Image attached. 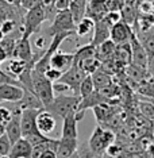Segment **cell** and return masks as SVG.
I'll return each instance as SVG.
<instances>
[{
	"label": "cell",
	"instance_id": "1",
	"mask_svg": "<svg viewBox=\"0 0 154 158\" xmlns=\"http://www.w3.org/2000/svg\"><path fill=\"white\" fill-rule=\"evenodd\" d=\"M81 98L76 95H58L54 96L53 102L46 106L44 110H46L48 112H50L54 118L58 119H64L66 115H69L72 112H77L78 106H80Z\"/></svg>",
	"mask_w": 154,
	"mask_h": 158
},
{
	"label": "cell",
	"instance_id": "2",
	"mask_svg": "<svg viewBox=\"0 0 154 158\" xmlns=\"http://www.w3.org/2000/svg\"><path fill=\"white\" fill-rule=\"evenodd\" d=\"M114 142H115V134H114V131L98 124L87 143H88V147L91 149V152L94 153L96 157H99V156H102V154L106 152L107 147Z\"/></svg>",
	"mask_w": 154,
	"mask_h": 158
},
{
	"label": "cell",
	"instance_id": "3",
	"mask_svg": "<svg viewBox=\"0 0 154 158\" xmlns=\"http://www.w3.org/2000/svg\"><path fill=\"white\" fill-rule=\"evenodd\" d=\"M48 19V12L41 4L34 7L31 10H27L26 15L23 18V26H22V38L30 39L33 34L39 30L41 24Z\"/></svg>",
	"mask_w": 154,
	"mask_h": 158
},
{
	"label": "cell",
	"instance_id": "4",
	"mask_svg": "<svg viewBox=\"0 0 154 158\" xmlns=\"http://www.w3.org/2000/svg\"><path fill=\"white\" fill-rule=\"evenodd\" d=\"M31 78H33V92L39 98V100L44 104V108L49 106L54 99V89H53V82L49 81L45 77L44 73H39L33 68L31 72Z\"/></svg>",
	"mask_w": 154,
	"mask_h": 158
},
{
	"label": "cell",
	"instance_id": "5",
	"mask_svg": "<svg viewBox=\"0 0 154 158\" xmlns=\"http://www.w3.org/2000/svg\"><path fill=\"white\" fill-rule=\"evenodd\" d=\"M77 24L74 22L72 12L69 10L65 11L57 12L54 19H53L50 27L48 28V35L53 37L56 34H61V33H69V31H76Z\"/></svg>",
	"mask_w": 154,
	"mask_h": 158
},
{
	"label": "cell",
	"instance_id": "6",
	"mask_svg": "<svg viewBox=\"0 0 154 158\" xmlns=\"http://www.w3.org/2000/svg\"><path fill=\"white\" fill-rule=\"evenodd\" d=\"M87 77V74L83 72L81 68H78L76 65H72L70 69H68L66 72H64V74L60 78V82L65 84L66 87H69L70 91H73V93L76 96H78V91H80V85L83 80Z\"/></svg>",
	"mask_w": 154,
	"mask_h": 158
},
{
	"label": "cell",
	"instance_id": "7",
	"mask_svg": "<svg viewBox=\"0 0 154 158\" xmlns=\"http://www.w3.org/2000/svg\"><path fill=\"white\" fill-rule=\"evenodd\" d=\"M114 26L112 20L108 18V15H104L102 19L95 22V30L92 34L91 45H94L95 48H98L99 45H102L103 42H106L107 39H110L111 34V27Z\"/></svg>",
	"mask_w": 154,
	"mask_h": 158
},
{
	"label": "cell",
	"instance_id": "8",
	"mask_svg": "<svg viewBox=\"0 0 154 158\" xmlns=\"http://www.w3.org/2000/svg\"><path fill=\"white\" fill-rule=\"evenodd\" d=\"M15 104V103H14ZM22 108L15 104L12 108V119L6 124V135L8 136L11 145L18 142L22 138V126H20V118H22Z\"/></svg>",
	"mask_w": 154,
	"mask_h": 158
},
{
	"label": "cell",
	"instance_id": "9",
	"mask_svg": "<svg viewBox=\"0 0 154 158\" xmlns=\"http://www.w3.org/2000/svg\"><path fill=\"white\" fill-rule=\"evenodd\" d=\"M83 118H84V111H77V112H72L69 115H66L62 119V132H61V136L77 139L78 138L77 124Z\"/></svg>",
	"mask_w": 154,
	"mask_h": 158
},
{
	"label": "cell",
	"instance_id": "10",
	"mask_svg": "<svg viewBox=\"0 0 154 158\" xmlns=\"http://www.w3.org/2000/svg\"><path fill=\"white\" fill-rule=\"evenodd\" d=\"M42 54H44V53H42ZM42 54H39V56L35 57L34 53H33V49H31L30 41H28V39H24V38H19V39H18V42H16V45H15V49H14L12 58H18V60L26 61V62L34 65Z\"/></svg>",
	"mask_w": 154,
	"mask_h": 158
},
{
	"label": "cell",
	"instance_id": "11",
	"mask_svg": "<svg viewBox=\"0 0 154 158\" xmlns=\"http://www.w3.org/2000/svg\"><path fill=\"white\" fill-rule=\"evenodd\" d=\"M130 46H131V64L141 66L143 69H148V65H149L148 53H146L145 48L142 46L141 41L138 39L135 33L132 34V37L130 39Z\"/></svg>",
	"mask_w": 154,
	"mask_h": 158
},
{
	"label": "cell",
	"instance_id": "12",
	"mask_svg": "<svg viewBox=\"0 0 154 158\" xmlns=\"http://www.w3.org/2000/svg\"><path fill=\"white\" fill-rule=\"evenodd\" d=\"M132 30L127 23H124L123 20H119L111 27V34L110 39L115 45H122V44H128L132 37Z\"/></svg>",
	"mask_w": 154,
	"mask_h": 158
},
{
	"label": "cell",
	"instance_id": "13",
	"mask_svg": "<svg viewBox=\"0 0 154 158\" xmlns=\"http://www.w3.org/2000/svg\"><path fill=\"white\" fill-rule=\"evenodd\" d=\"M73 60H74V54L73 53H64V52H57L50 57V66L54 68L57 70L66 72L68 69H70L73 65Z\"/></svg>",
	"mask_w": 154,
	"mask_h": 158
},
{
	"label": "cell",
	"instance_id": "14",
	"mask_svg": "<svg viewBox=\"0 0 154 158\" xmlns=\"http://www.w3.org/2000/svg\"><path fill=\"white\" fill-rule=\"evenodd\" d=\"M24 95V88L18 87L12 84H4L0 85V99L2 102H10V103H18L20 102Z\"/></svg>",
	"mask_w": 154,
	"mask_h": 158
},
{
	"label": "cell",
	"instance_id": "15",
	"mask_svg": "<svg viewBox=\"0 0 154 158\" xmlns=\"http://www.w3.org/2000/svg\"><path fill=\"white\" fill-rule=\"evenodd\" d=\"M37 127L41 134L49 135L56 128V118L46 110H41L37 115Z\"/></svg>",
	"mask_w": 154,
	"mask_h": 158
},
{
	"label": "cell",
	"instance_id": "16",
	"mask_svg": "<svg viewBox=\"0 0 154 158\" xmlns=\"http://www.w3.org/2000/svg\"><path fill=\"white\" fill-rule=\"evenodd\" d=\"M10 158H33V145L24 138H20L11 146Z\"/></svg>",
	"mask_w": 154,
	"mask_h": 158
},
{
	"label": "cell",
	"instance_id": "17",
	"mask_svg": "<svg viewBox=\"0 0 154 158\" xmlns=\"http://www.w3.org/2000/svg\"><path fill=\"white\" fill-rule=\"evenodd\" d=\"M77 147H78L77 139L61 136L58 139V145H57V150H56L57 158H70L77 152Z\"/></svg>",
	"mask_w": 154,
	"mask_h": 158
},
{
	"label": "cell",
	"instance_id": "18",
	"mask_svg": "<svg viewBox=\"0 0 154 158\" xmlns=\"http://www.w3.org/2000/svg\"><path fill=\"white\" fill-rule=\"evenodd\" d=\"M92 110H94L95 118H96V120L99 122V124L107 123V122L118 112V108L112 106V103H102V104H99V106L94 107Z\"/></svg>",
	"mask_w": 154,
	"mask_h": 158
},
{
	"label": "cell",
	"instance_id": "19",
	"mask_svg": "<svg viewBox=\"0 0 154 158\" xmlns=\"http://www.w3.org/2000/svg\"><path fill=\"white\" fill-rule=\"evenodd\" d=\"M15 104H18L22 110H44V104L39 100V98L28 89H24V95L22 100Z\"/></svg>",
	"mask_w": 154,
	"mask_h": 158
},
{
	"label": "cell",
	"instance_id": "20",
	"mask_svg": "<svg viewBox=\"0 0 154 158\" xmlns=\"http://www.w3.org/2000/svg\"><path fill=\"white\" fill-rule=\"evenodd\" d=\"M137 35V34H135ZM138 39L141 41L142 46L145 48L146 53H148L149 60H152L154 57V27L146 28V30H142L141 35H137Z\"/></svg>",
	"mask_w": 154,
	"mask_h": 158
},
{
	"label": "cell",
	"instance_id": "21",
	"mask_svg": "<svg viewBox=\"0 0 154 158\" xmlns=\"http://www.w3.org/2000/svg\"><path fill=\"white\" fill-rule=\"evenodd\" d=\"M115 49H116V45L114 44L111 39H107L106 42H103L102 45H99L98 48H96V57H98V60L100 62L112 60Z\"/></svg>",
	"mask_w": 154,
	"mask_h": 158
},
{
	"label": "cell",
	"instance_id": "22",
	"mask_svg": "<svg viewBox=\"0 0 154 158\" xmlns=\"http://www.w3.org/2000/svg\"><path fill=\"white\" fill-rule=\"evenodd\" d=\"M87 6H88V0H70L69 11L72 12V16H73L76 24L80 22L83 18H85Z\"/></svg>",
	"mask_w": 154,
	"mask_h": 158
},
{
	"label": "cell",
	"instance_id": "23",
	"mask_svg": "<svg viewBox=\"0 0 154 158\" xmlns=\"http://www.w3.org/2000/svg\"><path fill=\"white\" fill-rule=\"evenodd\" d=\"M114 60L118 61L122 65H128L131 64V46L130 42L128 44H122V45H116L115 53H114Z\"/></svg>",
	"mask_w": 154,
	"mask_h": 158
},
{
	"label": "cell",
	"instance_id": "24",
	"mask_svg": "<svg viewBox=\"0 0 154 158\" xmlns=\"http://www.w3.org/2000/svg\"><path fill=\"white\" fill-rule=\"evenodd\" d=\"M123 72L127 77H130L131 80H134L135 82H138V84L142 81H145L146 76L149 74L148 69H143V68L137 66V65H134V64H128V65H126Z\"/></svg>",
	"mask_w": 154,
	"mask_h": 158
},
{
	"label": "cell",
	"instance_id": "25",
	"mask_svg": "<svg viewBox=\"0 0 154 158\" xmlns=\"http://www.w3.org/2000/svg\"><path fill=\"white\" fill-rule=\"evenodd\" d=\"M91 77H92L94 87H95L96 91H100V89H103V88H106V87H108V85L112 84V76L108 73H106V72L102 70V69H99V70H96L95 73H92Z\"/></svg>",
	"mask_w": 154,
	"mask_h": 158
},
{
	"label": "cell",
	"instance_id": "26",
	"mask_svg": "<svg viewBox=\"0 0 154 158\" xmlns=\"http://www.w3.org/2000/svg\"><path fill=\"white\" fill-rule=\"evenodd\" d=\"M30 66H34V65H31V64L26 62V61L18 60V58H12L8 62V65H7V73L11 74L12 77L18 78L24 70L27 69V68H30Z\"/></svg>",
	"mask_w": 154,
	"mask_h": 158
},
{
	"label": "cell",
	"instance_id": "27",
	"mask_svg": "<svg viewBox=\"0 0 154 158\" xmlns=\"http://www.w3.org/2000/svg\"><path fill=\"white\" fill-rule=\"evenodd\" d=\"M74 54V60H73V65H78V64H81L84 60L87 58H91V57H96V48L94 45H84L81 46V48L77 49L76 53H73Z\"/></svg>",
	"mask_w": 154,
	"mask_h": 158
},
{
	"label": "cell",
	"instance_id": "28",
	"mask_svg": "<svg viewBox=\"0 0 154 158\" xmlns=\"http://www.w3.org/2000/svg\"><path fill=\"white\" fill-rule=\"evenodd\" d=\"M94 30H95V20L85 16L77 23L76 34L78 37H87L88 34H94Z\"/></svg>",
	"mask_w": 154,
	"mask_h": 158
},
{
	"label": "cell",
	"instance_id": "29",
	"mask_svg": "<svg viewBox=\"0 0 154 158\" xmlns=\"http://www.w3.org/2000/svg\"><path fill=\"white\" fill-rule=\"evenodd\" d=\"M100 65H102V62L98 60V57H91V58H87L84 60L81 64H78V68H81L83 72L87 76H91L92 73H95L96 70L100 69Z\"/></svg>",
	"mask_w": 154,
	"mask_h": 158
},
{
	"label": "cell",
	"instance_id": "30",
	"mask_svg": "<svg viewBox=\"0 0 154 158\" xmlns=\"http://www.w3.org/2000/svg\"><path fill=\"white\" fill-rule=\"evenodd\" d=\"M95 91V87H94V81H92V77L91 76H87L83 80V82H81L80 85V91H78V96H80L81 99L87 98V96H89L92 92Z\"/></svg>",
	"mask_w": 154,
	"mask_h": 158
},
{
	"label": "cell",
	"instance_id": "31",
	"mask_svg": "<svg viewBox=\"0 0 154 158\" xmlns=\"http://www.w3.org/2000/svg\"><path fill=\"white\" fill-rule=\"evenodd\" d=\"M139 112L142 114L143 118L149 120H154V103L150 102H139L138 103Z\"/></svg>",
	"mask_w": 154,
	"mask_h": 158
},
{
	"label": "cell",
	"instance_id": "32",
	"mask_svg": "<svg viewBox=\"0 0 154 158\" xmlns=\"http://www.w3.org/2000/svg\"><path fill=\"white\" fill-rule=\"evenodd\" d=\"M4 84H12V85H18V87H22L23 85L19 82V80L15 77H12L11 74H8L7 72L0 69V85H4Z\"/></svg>",
	"mask_w": 154,
	"mask_h": 158
},
{
	"label": "cell",
	"instance_id": "33",
	"mask_svg": "<svg viewBox=\"0 0 154 158\" xmlns=\"http://www.w3.org/2000/svg\"><path fill=\"white\" fill-rule=\"evenodd\" d=\"M45 77L48 78L49 81H52V82H57L61 78V76H62V72L61 70H57V69H54V68H52V66H49L48 69L45 70Z\"/></svg>",
	"mask_w": 154,
	"mask_h": 158
},
{
	"label": "cell",
	"instance_id": "34",
	"mask_svg": "<svg viewBox=\"0 0 154 158\" xmlns=\"http://www.w3.org/2000/svg\"><path fill=\"white\" fill-rule=\"evenodd\" d=\"M11 142H10L8 136L6 134L0 136V156H8L10 150H11Z\"/></svg>",
	"mask_w": 154,
	"mask_h": 158
},
{
	"label": "cell",
	"instance_id": "35",
	"mask_svg": "<svg viewBox=\"0 0 154 158\" xmlns=\"http://www.w3.org/2000/svg\"><path fill=\"white\" fill-rule=\"evenodd\" d=\"M11 119H12V110L7 108L4 106H0V123L6 126Z\"/></svg>",
	"mask_w": 154,
	"mask_h": 158
},
{
	"label": "cell",
	"instance_id": "36",
	"mask_svg": "<svg viewBox=\"0 0 154 158\" xmlns=\"http://www.w3.org/2000/svg\"><path fill=\"white\" fill-rule=\"evenodd\" d=\"M106 153H107V156H108L110 158H118L122 153H123V149H122V146H119V145L111 143V145L106 149Z\"/></svg>",
	"mask_w": 154,
	"mask_h": 158
},
{
	"label": "cell",
	"instance_id": "37",
	"mask_svg": "<svg viewBox=\"0 0 154 158\" xmlns=\"http://www.w3.org/2000/svg\"><path fill=\"white\" fill-rule=\"evenodd\" d=\"M70 6V0H54V6H53V10L57 12L65 11V10H69Z\"/></svg>",
	"mask_w": 154,
	"mask_h": 158
},
{
	"label": "cell",
	"instance_id": "38",
	"mask_svg": "<svg viewBox=\"0 0 154 158\" xmlns=\"http://www.w3.org/2000/svg\"><path fill=\"white\" fill-rule=\"evenodd\" d=\"M20 7L24 10H31L34 8V7L39 6V3H41V0H20Z\"/></svg>",
	"mask_w": 154,
	"mask_h": 158
},
{
	"label": "cell",
	"instance_id": "39",
	"mask_svg": "<svg viewBox=\"0 0 154 158\" xmlns=\"http://www.w3.org/2000/svg\"><path fill=\"white\" fill-rule=\"evenodd\" d=\"M39 158H57V153L53 149H48L46 152H44L39 156Z\"/></svg>",
	"mask_w": 154,
	"mask_h": 158
},
{
	"label": "cell",
	"instance_id": "40",
	"mask_svg": "<svg viewBox=\"0 0 154 158\" xmlns=\"http://www.w3.org/2000/svg\"><path fill=\"white\" fill-rule=\"evenodd\" d=\"M35 46L39 49V50H44L45 52V37H39L37 41H35Z\"/></svg>",
	"mask_w": 154,
	"mask_h": 158
},
{
	"label": "cell",
	"instance_id": "41",
	"mask_svg": "<svg viewBox=\"0 0 154 158\" xmlns=\"http://www.w3.org/2000/svg\"><path fill=\"white\" fill-rule=\"evenodd\" d=\"M7 58H8V54H7L6 50L2 48V45H0V65H2L3 62H6Z\"/></svg>",
	"mask_w": 154,
	"mask_h": 158
},
{
	"label": "cell",
	"instance_id": "42",
	"mask_svg": "<svg viewBox=\"0 0 154 158\" xmlns=\"http://www.w3.org/2000/svg\"><path fill=\"white\" fill-rule=\"evenodd\" d=\"M148 72H149V74H154V57L152 60H149V65H148Z\"/></svg>",
	"mask_w": 154,
	"mask_h": 158
},
{
	"label": "cell",
	"instance_id": "43",
	"mask_svg": "<svg viewBox=\"0 0 154 158\" xmlns=\"http://www.w3.org/2000/svg\"><path fill=\"white\" fill-rule=\"evenodd\" d=\"M4 134H6V126L0 123V136H2V135H4Z\"/></svg>",
	"mask_w": 154,
	"mask_h": 158
},
{
	"label": "cell",
	"instance_id": "44",
	"mask_svg": "<svg viewBox=\"0 0 154 158\" xmlns=\"http://www.w3.org/2000/svg\"><path fill=\"white\" fill-rule=\"evenodd\" d=\"M70 158H81V157H80V154H78V153L76 152V153H74V154H73V156H72Z\"/></svg>",
	"mask_w": 154,
	"mask_h": 158
},
{
	"label": "cell",
	"instance_id": "45",
	"mask_svg": "<svg viewBox=\"0 0 154 158\" xmlns=\"http://www.w3.org/2000/svg\"><path fill=\"white\" fill-rule=\"evenodd\" d=\"M0 158H10L8 156H0Z\"/></svg>",
	"mask_w": 154,
	"mask_h": 158
},
{
	"label": "cell",
	"instance_id": "46",
	"mask_svg": "<svg viewBox=\"0 0 154 158\" xmlns=\"http://www.w3.org/2000/svg\"><path fill=\"white\" fill-rule=\"evenodd\" d=\"M92 158H98V157H92Z\"/></svg>",
	"mask_w": 154,
	"mask_h": 158
},
{
	"label": "cell",
	"instance_id": "47",
	"mask_svg": "<svg viewBox=\"0 0 154 158\" xmlns=\"http://www.w3.org/2000/svg\"><path fill=\"white\" fill-rule=\"evenodd\" d=\"M0 103H2V99H0Z\"/></svg>",
	"mask_w": 154,
	"mask_h": 158
},
{
	"label": "cell",
	"instance_id": "48",
	"mask_svg": "<svg viewBox=\"0 0 154 158\" xmlns=\"http://www.w3.org/2000/svg\"><path fill=\"white\" fill-rule=\"evenodd\" d=\"M153 77H154V74H153Z\"/></svg>",
	"mask_w": 154,
	"mask_h": 158
}]
</instances>
